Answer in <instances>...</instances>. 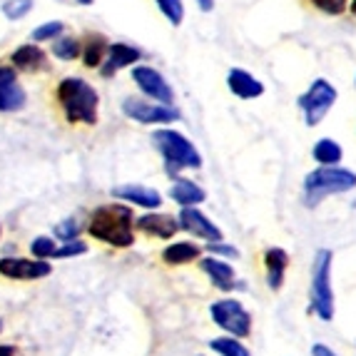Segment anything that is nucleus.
Wrapping results in <instances>:
<instances>
[{"label": "nucleus", "instance_id": "f257e3e1", "mask_svg": "<svg viewBox=\"0 0 356 356\" xmlns=\"http://www.w3.org/2000/svg\"><path fill=\"white\" fill-rule=\"evenodd\" d=\"M356 190V172L349 167L334 165V167H324L319 165L316 170L304 177L302 184V200L304 207L314 209L319 207L327 197H337V195H349Z\"/></svg>", "mask_w": 356, "mask_h": 356}, {"label": "nucleus", "instance_id": "ddd939ff", "mask_svg": "<svg viewBox=\"0 0 356 356\" xmlns=\"http://www.w3.org/2000/svg\"><path fill=\"white\" fill-rule=\"evenodd\" d=\"M135 227L140 232H145V234H149V237H160V239H172L175 234H177V229H182V227H179V220H175V217H170V214L154 212V209L147 214H143V217H137Z\"/></svg>", "mask_w": 356, "mask_h": 356}, {"label": "nucleus", "instance_id": "2eb2a0df", "mask_svg": "<svg viewBox=\"0 0 356 356\" xmlns=\"http://www.w3.org/2000/svg\"><path fill=\"white\" fill-rule=\"evenodd\" d=\"M113 195L122 202L137 204V207L145 209H157L162 204V195L152 187H145V184H122V187H115Z\"/></svg>", "mask_w": 356, "mask_h": 356}, {"label": "nucleus", "instance_id": "0eeeda50", "mask_svg": "<svg viewBox=\"0 0 356 356\" xmlns=\"http://www.w3.org/2000/svg\"><path fill=\"white\" fill-rule=\"evenodd\" d=\"M209 314H212L214 324L227 332L229 337H237V339H247L252 334V314L244 309L242 302L237 299H220V302H214L209 307Z\"/></svg>", "mask_w": 356, "mask_h": 356}, {"label": "nucleus", "instance_id": "58836bf2", "mask_svg": "<svg viewBox=\"0 0 356 356\" xmlns=\"http://www.w3.org/2000/svg\"><path fill=\"white\" fill-rule=\"evenodd\" d=\"M0 332H3V321H0Z\"/></svg>", "mask_w": 356, "mask_h": 356}, {"label": "nucleus", "instance_id": "cd10ccee", "mask_svg": "<svg viewBox=\"0 0 356 356\" xmlns=\"http://www.w3.org/2000/svg\"><path fill=\"white\" fill-rule=\"evenodd\" d=\"M33 10V0H6L3 3V15L8 20H20Z\"/></svg>", "mask_w": 356, "mask_h": 356}, {"label": "nucleus", "instance_id": "412c9836", "mask_svg": "<svg viewBox=\"0 0 356 356\" xmlns=\"http://www.w3.org/2000/svg\"><path fill=\"white\" fill-rule=\"evenodd\" d=\"M13 65L15 70H23V72H40L45 70V53H42L38 45H20L15 53H13Z\"/></svg>", "mask_w": 356, "mask_h": 356}, {"label": "nucleus", "instance_id": "6e6552de", "mask_svg": "<svg viewBox=\"0 0 356 356\" xmlns=\"http://www.w3.org/2000/svg\"><path fill=\"white\" fill-rule=\"evenodd\" d=\"M122 113L140 125H165V122L179 120V113L170 105H162V102L154 100H140V97H127L122 102Z\"/></svg>", "mask_w": 356, "mask_h": 356}, {"label": "nucleus", "instance_id": "7ed1b4c3", "mask_svg": "<svg viewBox=\"0 0 356 356\" xmlns=\"http://www.w3.org/2000/svg\"><path fill=\"white\" fill-rule=\"evenodd\" d=\"M88 232L113 247H130L135 242V214L125 204H105L90 217Z\"/></svg>", "mask_w": 356, "mask_h": 356}, {"label": "nucleus", "instance_id": "2f4dec72", "mask_svg": "<svg viewBox=\"0 0 356 356\" xmlns=\"http://www.w3.org/2000/svg\"><path fill=\"white\" fill-rule=\"evenodd\" d=\"M312 3L327 15H341L349 8V0H312Z\"/></svg>", "mask_w": 356, "mask_h": 356}, {"label": "nucleus", "instance_id": "f3484780", "mask_svg": "<svg viewBox=\"0 0 356 356\" xmlns=\"http://www.w3.org/2000/svg\"><path fill=\"white\" fill-rule=\"evenodd\" d=\"M200 267H202V272L212 280V284L217 289L232 291L237 286V274H234V267L229 261L220 259V257H204V259H200Z\"/></svg>", "mask_w": 356, "mask_h": 356}, {"label": "nucleus", "instance_id": "a211bd4d", "mask_svg": "<svg viewBox=\"0 0 356 356\" xmlns=\"http://www.w3.org/2000/svg\"><path fill=\"white\" fill-rule=\"evenodd\" d=\"M227 88H229L232 95H237L239 100H254V97L264 95V85H261L254 75L242 70V67L229 70V75H227Z\"/></svg>", "mask_w": 356, "mask_h": 356}, {"label": "nucleus", "instance_id": "c9c22d12", "mask_svg": "<svg viewBox=\"0 0 356 356\" xmlns=\"http://www.w3.org/2000/svg\"><path fill=\"white\" fill-rule=\"evenodd\" d=\"M0 356H15V346L0 344Z\"/></svg>", "mask_w": 356, "mask_h": 356}, {"label": "nucleus", "instance_id": "9d476101", "mask_svg": "<svg viewBox=\"0 0 356 356\" xmlns=\"http://www.w3.org/2000/svg\"><path fill=\"white\" fill-rule=\"evenodd\" d=\"M53 272L50 261L45 259H23V257H6L0 259V274L8 280H42Z\"/></svg>", "mask_w": 356, "mask_h": 356}, {"label": "nucleus", "instance_id": "7c9ffc66", "mask_svg": "<svg viewBox=\"0 0 356 356\" xmlns=\"http://www.w3.org/2000/svg\"><path fill=\"white\" fill-rule=\"evenodd\" d=\"M85 252H88V244H85V242H77V239H72V242H65L63 247H58V252H55L53 259H67V257L85 254Z\"/></svg>", "mask_w": 356, "mask_h": 356}, {"label": "nucleus", "instance_id": "ea45409f", "mask_svg": "<svg viewBox=\"0 0 356 356\" xmlns=\"http://www.w3.org/2000/svg\"><path fill=\"white\" fill-rule=\"evenodd\" d=\"M354 85H356V77H354Z\"/></svg>", "mask_w": 356, "mask_h": 356}, {"label": "nucleus", "instance_id": "5701e85b", "mask_svg": "<svg viewBox=\"0 0 356 356\" xmlns=\"http://www.w3.org/2000/svg\"><path fill=\"white\" fill-rule=\"evenodd\" d=\"M107 50H110V45H107V40L102 35H90L88 45H85V53H83V60L88 67H100L102 63H105L107 58Z\"/></svg>", "mask_w": 356, "mask_h": 356}, {"label": "nucleus", "instance_id": "c756f323", "mask_svg": "<svg viewBox=\"0 0 356 356\" xmlns=\"http://www.w3.org/2000/svg\"><path fill=\"white\" fill-rule=\"evenodd\" d=\"M77 234H80V222L77 220H65L55 227V237L63 239V242H72Z\"/></svg>", "mask_w": 356, "mask_h": 356}, {"label": "nucleus", "instance_id": "4468645a", "mask_svg": "<svg viewBox=\"0 0 356 356\" xmlns=\"http://www.w3.org/2000/svg\"><path fill=\"white\" fill-rule=\"evenodd\" d=\"M140 58H143V53H140L135 45H127V42H113L110 50H107L105 63L100 65L102 77H113L115 72H120L122 67L135 65Z\"/></svg>", "mask_w": 356, "mask_h": 356}, {"label": "nucleus", "instance_id": "473e14b6", "mask_svg": "<svg viewBox=\"0 0 356 356\" xmlns=\"http://www.w3.org/2000/svg\"><path fill=\"white\" fill-rule=\"evenodd\" d=\"M207 252L214 257H227V259H234L239 257V250L237 247H232V244H225V242H207Z\"/></svg>", "mask_w": 356, "mask_h": 356}, {"label": "nucleus", "instance_id": "aec40b11", "mask_svg": "<svg viewBox=\"0 0 356 356\" xmlns=\"http://www.w3.org/2000/svg\"><path fill=\"white\" fill-rule=\"evenodd\" d=\"M312 157H314L316 165L324 167H334L344 162V147L334 140V137H319L312 147Z\"/></svg>", "mask_w": 356, "mask_h": 356}, {"label": "nucleus", "instance_id": "f8f14e48", "mask_svg": "<svg viewBox=\"0 0 356 356\" xmlns=\"http://www.w3.org/2000/svg\"><path fill=\"white\" fill-rule=\"evenodd\" d=\"M179 227L184 232H190L195 237H202L207 242H225V234L214 222H209L207 214H202L197 207H182L179 209Z\"/></svg>", "mask_w": 356, "mask_h": 356}, {"label": "nucleus", "instance_id": "393cba45", "mask_svg": "<svg viewBox=\"0 0 356 356\" xmlns=\"http://www.w3.org/2000/svg\"><path fill=\"white\" fill-rule=\"evenodd\" d=\"M63 33H65V25L60 23V20H50V23L38 25V28L30 33V38H33V42H53V40H58Z\"/></svg>", "mask_w": 356, "mask_h": 356}, {"label": "nucleus", "instance_id": "39448f33", "mask_svg": "<svg viewBox=\"0 0 356 356\" xmlns=\"http://www.w3.org/2000/svg\"><path fill=\"white\" fill-rule=\"evenodd\" d=\"M154 147L160 149L165 170L170 177H177L182 170H197L202 167V157L195 149V145L177 130H157L152 135Z\"/></svg>", "mask_w": 356, "mask_h": 356}, {"label": "nucleus", "instance_id": "72a5a7b5", "mask_svg": "<svg viewBox=\"0 0 356 356\" xmlns=\"http://www.w3.org/2000/svg\"><path fill=\"white\" fill-rule=\"evenodd\" d=\"M312 356H339V354L329 344H324V341H314L312 344Z\"/></svg>", "mask_w": 356, "mask_h": 356}, {"label": "nucleus", "instance_id": "e433bc0d", "mask_svg": "<svg viewBox=\"0 0 356 356\" xmlns=\"http://www.w3.org/2000/svg\"><path fill=\"white\" fill-rule=\"evenodd\" d=\"M349 10H351V15L356 18V0H349Z\"/></svg>", "mask_w": 356, "mask_h": 356}, {"label": "nucleus", "instance_id": "c85d7f7f", "mask_svg": "<svg viewBox=\"0 0 356 356\" xmlns=\"http://www.w3.org/2000/svg\"><path fill=\"white\" fill-rule=\"evenodd\" d=\"M30 252L35 254V259H53L55 252H58V244L50 237H35L30 244Z\"/></svg>", "mask_w": 356, "mask_h": 356}, {"label": "nucleus", "instance_id": "f704fd0d", "mask_svg": "<svg viewBox=\"0 0 356 356\" xmlns=\"http://www.w3.org/2000/svg\"><path fill=\"white\" fill-rule=\"evenodd\" d=\"M197 3V8L202 13H209V10H214V0H195Z\"/></svg>", "mask_w": 356, "mask_h": 356}, {"label": "nucleus", "instance_id": "b1692460", "mask_svg": "<svg viewBox=\"0 0 356 356\" xmlns=\"http://www.w3.org/2000/svg\"><path fill=\"white\" fill-rule=\"evenodd\" d=\"M209 349L220 356H252V351L239 341L237 337H217L209 341Z\"/></svg>", "mask_w": 356, "mask_h": 356}, {"label": "nucleus", "instance_id": "20e7f679", "mask_svg": "<svg viewBox=\"0 0 356 356\" xmlns=\"http://www.w3.org/2000/svg\"><path fill=\"white\" fill-rule=\"evenodd\" d=\"M58 102L70 122H83V125H95L97 122V90L83 80V77H65L58 85Z\"/></svg>", "mask_w": 356, "mask_h": 356}, {"label": "nucleus", "instance_id": "bb28decb", "mask_svg": "<svg viewBox=\"0 0 356 356\" xmlns=\"http://www.w3.org/2000/svg\"><path fill=\"white\" fill-rule=\"evenodd\" d=\"M154 3H157V8L162 10V15H165L172 25H179L184 20L182 0H154Z\"/></svg>", "mask_w": 356, "mask_h": 356}, {"label": "nucleus", "instance_id": "6ab92c4d", "mask_svg": "<svg viewBox=\"0 0 356 356\" xmlns=\"http://www.w3.org/2000/svg\"><path fill=\"white\" fill-rule=\"evenodd\" d=\"M170 197H172L179 207H197V204H202L207 200V192L200 184L192 182V179L175 177V184L170 187Z\"/></svg>", "mask_w": 356, "mask_h": 356}, {"label": "nucleus", "instance_id": "f03ea898", "mask_svg": "<svg viewBox=\"0 0 356 356\" xmlns=\"http://www.w3.org/2000/svg\"><path fill=\"white\" fill-rule=\"evenodd\" d=\"M334 252L321 247L312 259V282H309V312L319 321H332L337 314L334 299Z\"/></svg>", "mask_w": 356, "mask_h": 356}, {"label": "nucleus", "instance_id": "1a4fd4ad", "mask_svg": "<svg viewBox=\"0 0 356 356\" xmlns=\"http://www.w3.org/2000/svg\"><path fill=\"white\" fill-rule=\"evenodd\" d=\"M132 80L137 83V88L143 90L145 95L154 102H162V105H172L175 102V90L170 88L162 72H157L154 67H147V65H137L132 70Z\"/></svg>", "mask_w": 356, "mask_h": 356}, {"label": "nucleus", "instance_id": "4c0bfd02", "mask_svg": "<svg viewBox=\"0 0 356 356\" xmlns=\"http://www.w3.org/2000/svg\"><path fill=\"white\" fill-rule=\"evenodd\" d=\"M75 3H80V6H90L92 0H75Z\"/></svg>", "mask_w": 356, "mask_h": 356}, {"label": "nucleus", "instance_id": "4be33fe9", "mask_svg": "<svg viewBox=\"0 0 356 356\" xmlns=\"http://www.w3.org/2000/svg\"><path fill=\"white\" fill-rule=\"evenodd\" d=\"M200 254H202V250L192 242H172L162 250V259L167 264H190V261L200 259Z\"/></svg>", "mask_w": 356, "mask_h": 356}, {"label": "nucleus", "instance_id": "423d86ee", "mask_svg": "<svg viewBox=\"0 0 356 356\" xmlns=\"http://www.w3.org/2000/svg\"><path fill=\"white\" fill-rule=\"evenodd\" d=\"M337 100H339V90L329 83L327 77H316L314 83L297 97V107L302 110L307 127L319 125L321 120L329 115V110L337 105Z\"/></svg>", "mask_w": 356, "mask_h": 356}, {"label": "nucleus", "instance_id": "a878e982", "mask_svg": "<svg viewBox=\"0 0 356 356\" xmlns=\"http://www.w3.org/2000/svg\"><path fill=\"white\" fill-rule=\"evenodd\" d=\"M53 55L60 60H75L80 55V40L60 35L58 40H53Z\"/></svg>", "mask_w": 356, "mask_h": 356}, {"label": "nucleus", "instance_id": "9b49d317", "mask_svg": "<svg viewBox=\"0 0 356 356\" xmlns=\"http://www.w3.org/2000/svg\"><path fill=\"white\" fill-rule=\"evenodd\" d=\"M25 102L28 95L15 75V67L0 65V113H18L25 107Z\"/></svg>", "mask_w": 356, "mask_h": 356}, {"label": "nucleus", "instance_id": "dca6fc26", "mask_svg": "<svg viewBox=\"0 0 356 356\" xmlns=\"http://www.w3.org/2000/svg\"><path fill=\"white\" fill-rule=\"evenodd\" d=\"M264 269H267V286L272 291H280L284 286L286 269H289V252L282 247H269L264 252Z\"/></svg>", "mask_w": 356, "mask_h": 356}]
</instances>
